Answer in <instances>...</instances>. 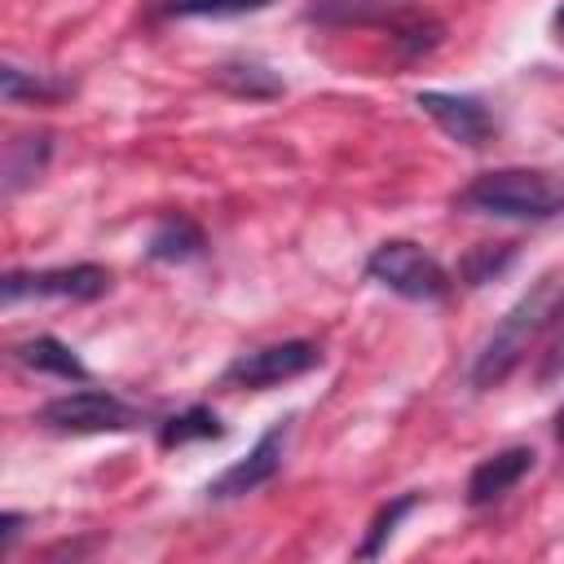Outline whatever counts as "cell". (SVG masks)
Returning <instances> with one entry per match:
<instances>
[{"label": "cell", "mask_w": 564, "mask_h": 564, "mask_svg": "<svg viewBox=\"0 0 564 564\" xmlns=\"http://www.w3.org/2000/svg\"><path fill=\"white\" fill-rule=\"evenodd\" d=\"M366 278L379 282L383 291L401 295V300H414V304H436L454 286L449 273H445V264L432 251H423L419 242H410V238L379 242L366 256Z\"/></svg>", "instance_id": "obj_3"}, {"label": "cell", "mask_w": 564, "mask_h": 564, "mask_svg": "<svg viewBox=\"0 0 564 564\" xmlns=\"http://www.w3.org/2000/svg\"><path fill=\"white\" fill-rule=\"evenodd\" d=\"M0 93H4L9 106H18V101H57V97L70 93V79H48L44 70H22V66L4 62L0 66Z\"/></svg>", "instance_id": "obj_15"}, {"label": "cell", "mask_w": 564, "mask_h": 564, "mask_svg": "<svg viewBox=\"0 0 564 564\" xmlns=\"http://www.w3.org/2000/svg\"><path fill=\"white\" fill-rule=\"evenodd\" d=\"M419 502H423V494H401V498H392L388 507H379V516L370 520V529H366V538H361V546H357L352 555H357V560H375V555L388 546V538L397 533V524H401Z\"/></svg>", "instance_id": "obj_19"}, {"label": "cell", "mask_w": 564, "mask_h": 564, "mask_svg": "<svg viewBox=\"0 0 564 564\" xmlns=\"http://www.w3.org/2000/svg\"><path fill=\"white\" fill-rule=\"evenodd\" d=\"M511 260H516V242H480V247H471V251L463 256L458 273H463L467 286H485V282H494Z\"/></svg>", "instance_id": "obj_20"}, {"label": "cell", "mask_w": 564, "mask_h": 564, "mask_svg": "<svg viewBox=\"0 0 564 564\" xmlns=\"http://www.w3.org/2000/svg\"><path fill=\"white\" fill-rule=\"evenodd\" d=\"M555 436H560V445H564V405H560V414H555Z\"/></svg>", "instance_id": "obj_24"}, {"label": "cell", "mask_w": 564, "mask_h": 564, "mask_svg": "<svg viewBox=\"0 0 564 564\" xmlns=\"http://www.w3.org/2000/svg\"><path fill=\"white\" fill-rule=\"evenodd\" d=\"M13 357L26 366V370H40V375H57V379H75V383H88V366L79 361V352L70 344H62L57 335H31L22 344H13Z\"/></svg>", "instance_id": "obj_12"}, {"label": "cell", "mask_w": 564, "mask_h": 564, "mask_svg": "<svg viewBox=\"0 0 564 564\" xmlns=\"http://www.w3.org/2000/svg\"><path fill=\"white\" fill-rule=\"evenodd\" d=\"M212 79H216V88H225L234 97H247V101H269V97H282L286 93V79L278 70H269L264 62H247V57L216 66Z\"/></svg>", "instance_id": "obj_13"}, {"label": "cell", "mask_w": 564, "mask_h": 564, "mask_svg": "<svg viewBox=\"0 0 564 564\" xmlns=\"http://www.w3.org/2000/svg\"><path fill=\"white\" fill-rule=\"evenodd\" d=\"M560 300H564L560 273H542V278L498 317V326L485 335V344L476 348V357H471V366H467V383H471L476 392L498 388V383L524 361L529 344H533L542 330H551Z\"/></svg>", "instance_id": "obj_1"}, {"label": "cell", "mask_w": 564, "mask_h": 564, "mask_svg": "<svg viewBox=\"0 0 564 564\" xmlns=\"http://www.w3.org/2000/svg\"><path fill=\"white\" fill-rule=\"evenodd\" d=\"M458 212L498 216V220H555L564 216V176L546 167H494L463 185L454 198Z\"/></svg>", "instance_id": "obj_2"}, {"label": "cell", "mask_w": 564, "mask_h": 564, "mask_svg": "<svg viewBox=\"0 0 564 564\" xmlns=\"http://www.w3.org/2000/svg\"><path fill=\"white\" fill-rule=\"evenodd\" d=\"M533 458L538 454L529 445H507V449H494L489 458H480L467 476V507H489L502 494H511L533 471Z\"/></svg>", "instance_id": "obj_9"}, {"label": "cell", "mask_w": 564, "mask_h": 564, "mask_svg": "<svg viewBox=\"0 0 564 564\" xmlns=\"http://www.w3.org/2000/svg\"><path fill=\"white\" fill-rule=\"evenodd\" d=\"M203 251H207V234H203V225H198L194 216H185V212L159 216L154 229H150V238H145V256H150L154 264H189V260H198Z\"/></svg>", "instance_id": "obj_10"}, {"label": "cell", "mask_w": 564, "mask_h": 564, "mask_svg": "<svg viewBox=\"0 0 564 564\" xmlns=\"http://www.w3.org/2000/svg\"><path fill=\"white\" fill-rule=\"evenodd\" d=\"M35 419H40L44 427H53V432L101 436V432H137V427L145 423V410H137V405L123 401L119 392L79 388V392H66V397L44 401Z\"/></svg>", "instance_id": "obj_4"}, {"label": "cell", "mask_w": 564, "mask_h": 564, "mask_svg": "<svg viewBox=\"0 0 564 564\" xmlns=\"http://www.w3.org/2000/svg\"><path fill=\"white\" fill-rule=\"evenodd\" d=\"M414 106L449 137V141H458V145H467V150H480V145H489L494 141V132H498V119L489 115V106L480 101V97H471V93H441V88H423L419 97H414Z\"/></svg>", "instance_id": "obj_8"}, {"label": "cell", "mask_w": 564, "mask_h": 564, "mask_svg": "<svg viewBox=\"0 0 564 564\" xmlns=\"http://www.w3.org/2000/svg\"><path fill=\"white\" fill-rule=\"evenodd\" d=\"M551 22H555V40L564 44V0H560V9H555V18H551Z\"/></svg>", "instance_id": "obj_23"}, {"label": "cell", "mask_w": 564, "mask_h": 564, "mask_svg": "<svg viewBox=\"0 0 564 564\" xmlns=\"http://www.w3.org/2000/svg\"><path fill=\"white\" fill-rule=\"evenodd\" d=\"M269 4L273 0H154L150 13L154 18H242Z\"/></svg>", "instance_id": "obj_18"}, {"label": "cell", "mask_w": 564, "mask_h": 564, "mask_svg": "<svg viewBox=\"0 0 564 564\" xmlns=\"http://www.w3.org/2000/svg\"><path fill=\"white\" fill-rule=\"evenodd\" d=\"M229 427L220 423V414L212 405H185L181 414H167L159 423V445L163 449H181L189 441H220Z\"/></svg>", "instance_id": "obj_14"}, {"label": "cell", "mask_w": 564, "mask_h": 564, "mask_svg": "<svg viewBox=\"0 0 564 564\" xmlns=\"http://www.w3.org/2000/svg\"><path fill=\"white\" fill-rule=\"evenodd\" d=\"M48 154H53V132H13L4 141V163H0V189H4V198H13L18 189H26L31 181H40Z\"/></svg>", "instance_id": "obj_11"}, {"label": "cell", "mask_w": 564, "mask_h": 564, "mask_svg": "<svg viewBox=\"0 0 564 564\" xmlns=\"http://www.w3.org/2000/svg\"><path fill=\"white\" fill-rule=\"evenodd\" d=\"M22 524H26V511H4L0 516V551L4 555H13V546L22 538Z\"/></svg>", "instance_id": "obj_22"}, {"label": "cell", "mask_w": 564, "mask_h": 564, "mask_svg": "<svg viewBox=\"0 0 564 564\" xmlns=\"http://www.w3.org/2000/svg\"><path fill=\"white\" fill-rule=\"evenodd\" d=\"M388 40L401 48V57H423L445 40V26L427 13H401L388 22Z\"/></svg>", "instance_id": "obj_17"}, {"label": "cell", "mask_w": 564, "mask_h": 564, "mask_svg": "<svg viewBox=\"0 0 564 564\" xmlns=\"http://www.w3.org/2000/svg\"><path fill=\"white\" fill-rule=\"evenodd\" d=\"M560 375H564V300H560V308H555L551 344H546L542 366H538V379H542V383H551V379H560Z\"/></svg>", "instance_id": "obj_21"}, {"label": "cell", "mask_w": 564, "mask_h": 564, "mask_svg": "<svg viewBox=\"0 0 564 564\" xmlns=\"http://www.w3.org/2000/svg\"><path fill=\"white\" fill-rule=\"evenodd\" d=\"M392 13H397V0H308V18L326 26H361Z\"/></svg>", "instance_id": "obj_16"}, {"label": "cell", "mask_w": 564, "mask_h": 564, "mask_svg": "<svg viewBox=\"0 0 564 564\" xmlns=\"http://www.w3.org/2000/svg\"><path fill=\"white\" fill-rule=\"evenodd\" d=\"M286 436H291V419H278L260 432V441L238 458L229 463L220 476H212L203 485V498L207 502H234V498H247L256 489H264L278 471H282V449H286Z\"/></svg>", "instance_id": "obj_7"}, {"label": "cell", "mask_w": 564, "mask_h": 564, "mask_svg": "<svg viewBox=\"0 0 564 564\" xmlns=\"http://www.w3.org/2000/svg\"><path fill=\"white\" fill-rule=\"evenodd\" d=\"M317 366H322V348L313 339H278V344H260V348L238 352L220 370V383L225 388H256L260 392V388L300 379V375H308Z\"/></svg>", "instance_id": "obj_6"}, {"label": "cell", "mask_w": 564, "mask_h": 564, "mask_svg": "<svg viewBox=\"0 0 564 564\" xmlns=\"http://www.w3.org/2000/svg\"><path fill=\"white\" fill-rule=\"evenodd\" d=\"M110 269L79 260V264H57V269H9L0 278L4 304L22 300H101L110 291Z\"/></svg>", "instance_id": "obj_5"}]
</instances>
